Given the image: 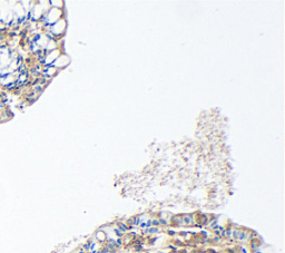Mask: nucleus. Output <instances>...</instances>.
<instances>
[{
  "label": "nucleus",
  "mask_w": 285,
  "mask_h": 253,
  "mask_svg": "<svg viewBox=\"0 0 285 253\" xmlns=\"http://www.w3.org/2000/svg\"><path fill=\"white\" fill-rule=\"evenodd\" d=\"M0 65H1V60H0Z\"/></svg>",
  "instance_id": "2"
},
{
  "label": "nucleus",
  "mask_w": 285,
  "mask_h": 253,
  "mask_svg": "<svg viewBox=\"0 0 285 253\" xmlns=\"http://www.w3.org/2000/svg\"><path fill=\"white\" fill-rule=\"evenodd\" d=\"M68 64H69V58H68L66 55H62V54H61L58 58L51 64L50 66L55 68L56 70H58V69H61L62 67L67 66Z\"/></svg>",
  "instance_id": "1"
}]
</instances>
